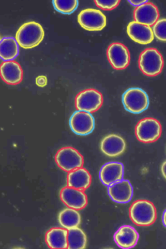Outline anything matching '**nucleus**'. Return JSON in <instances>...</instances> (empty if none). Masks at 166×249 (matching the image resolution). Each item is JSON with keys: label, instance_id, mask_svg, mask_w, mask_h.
I'll use <instances>...</instances> for the list:
<instances>
[{"label": "nucleus", "instance_id": "f257e3e1", "mask_svg": "<svg viewBox=\"0 0 166 249\" xmlns=\"http://www.w3.org/2000/svg\"><path fill=\"white\" fill-rule=\"evenodd\" d=\"M45 36L42 25L31 21L23 24L15 34V40L18 45L25 49H31L37 46L43 40Z\"/></svg>", "mask_w": 166, "mask_h": 249}, {"label": "nucleus", "instance_id": "f03ea898", "mask_svg": "<svg viewBox=\"0 0 166 249\" xmlns=\"http://www.w3.org/2000/svg\"><path fill=\"white\" fill-rule=\"evenodd\" d=\"M129 216L135 225L138 226H149L153 224L157 218L156 209L151 201L139 199L131 205Z\"/></svg>", "mask_w": 166, "mask_h": 249}, {"label": "nucleus", "instance_id": "7ed1b4c3", "mask_svg": "<svg viewBox=\"0 0 166 249\" xmlns=\"http://www.w3.org/2000/svg\"><path fill=\"white\" fill-rule=\"evenodd\" d=\"M164 64L163 56L155 48H146L140 54L139 68L146 76L153 77L159 74L162 72Z\"/></svg>", "mask_w": 166, "mask_h": 249}, {"label": "nucleus", "instance_id": "20e7f679", "mask_svg": "<svg viewBox=\"0 0 166 249\" xmlns=\"http://www.w3.org/2000/svg\"><path fill=\"white\" fill-rule=\"evenodd\" d=\"M122 102L125 109L134 114H138L147 109L149 99L147 93L139 88L127 89L122 96Z\"/></svg>", "mask_w": 166, "mask_h": 249}, {"label": "nucleus", "instance_id": "39448f33", "mask_svg": "<svg viewBox=\"0 0 166 249\" xmlns=\"http://www.w3.org/2000/svg\"><path fill=\"white\" fill-rule=\"evenodd\" d=\"M161 133V124L154 118L146 117L140 120L135 127L137 139L143 143L155 142L160 137Z\"/></svg>", "mask_w": 166, "mask_h": 249}, {"label": "nucleus", "instance_id": "423d86ee", "mask_svg": "<svg viewBox=\"0 0 166 249\" xmlns=\"http://www.w3.org/2000/svg\"><path fill=\"white\" fill-rule=\"evenodd\" d=\"M55 160L57 165L66 172L82 167L84 164L83 156L71 146L60 149L55 156Z\"/></svg>", "mask_w": 166, "mask_h": 249}, {"label": "nucleus", "instance_id": "0eeeda50", "mask_svg": "<svg viewBox=\"0 0 166 249\" xmlns=\"http://www.w3.org/2000/svg\"><path fill=\"white\" fill-rule=\"evenodd\" d=\"M103 103L102 94L92 88L79 92L75 100V107L77 110L91 113L97 111L102 107Z\"/></svg>", "mask_w": 166, "mask_h": 249}, {"label": "nucleus", "instance_id": "6e6552de", "mask_svg": "<svg viewBox=\"0 0 166 249\" xmlns=\"http://www.w3.org/2000/svg\"><path fill=\"white\" fill-rule=\"evenodd\" d=\"M77 21L83 29L89 31H99L106 24V16L99 10L87 8L80 12Z\"/></svg>", "mask_w": 166, "mask_h": 249}, {"label": "nucleus", "instance_id": "1a4fd4ad", "mask_svg": "<svg viewBox=\"0 0 166 249\" xmlns=\"http://www.w3.org/2000/svg\"><path fill=\"white\" fill-rule=\"evenodd\" d=\"M106 55L109 63L115 70H123L130 63L129 51L127 47L121 43H111L107 49Z\"/></svg>", "mask_w": 166, "mask_h": 249}, {"label": "nucleus", "instance_id": "9d476101", "mask_svg": "<svg viewBox=\"0 0 166 249\" xmlns=\"http://www.w3.org/2000/svg\"><path fill=\"white\" fill-rule=\"evenodd\" d=\"M70 127L78 135L85 136L91 133L95 126V120L91 113L77 110L71 116Z\"/></svg>", "mask_w": 166, "mask_h": 249}, {"label": "nucleus", "instance_id": "9b49d317", "mask_svg": "<svg viewBox=\"0 0 166 249\" xmlns=\"http://www.w3.org/2000/svg\"><path fill=\"white\" fill-rule=\"evenodd\" d=\"M60 197L67 207L77 211L85 208L88 204V197L84 191L68 186L61 189Z\"/></svg>", "mask_w": 166, "mask_h": 249}, {"label": "nucleus", "instance_id": "f8f14e48", "mask_svg": "<svg viewBox=\"0 0 166 249\" xmlns=\"http://www.w3.org/2000/svg\"><path fill=\"white\" fill-rule=\"evenodd\" d=\"M108 194L111 199L118 203L129 202L133 195V187L128 180L121 179L108 186Z\"/></svg>", "mask_w": 166, "mask_h": 249}, {"label": "nucleus", "instance_id": "ddd939ff", "mask_svg": "<svg viewBox=\"0 0 166 249\" xmlns=\"http://www.w3.org/2000/svg\"><path fill=\"white\" fill-rule=\"evenodd\" d=\"M0 76L6 84L16 85L22 81L23 71L17 62L13 60L4 61L0 65Z\"/></svg>", "mask_w": 166, "mask_h": 249}, {"label": "nucleus", "instance_id": "4468645a", "mask_svg": "<svg viewBox=\"0 0 166 249\" xmlns=\"http://www.w3.org/2000/svg\"><path fill=\"white\" fill-rule=\"evenodd\" d=\"M127 33L135 42L143 45L151 43L154 39V35L151 26L133 21L127 27Z\"/></svg>", "mask_w": 166, "mask_h": 249}, {"label": "nucleus", "instance_id": "2eb2a0df", "mask_svg": "<svg viewBox=\"0 0 166 249\" xmlns=\"http://www.w3.org/2000/svg\"><path fill=\"white\" fill-rule=\"evenodd\" d=\"M133 17L135 21L151 26L159 18V10L153 3L146 2L136 6Z\"/></svg>", "mask_w": 166, "mask_h": 249}, {"label": "nucleus", "instance_id": "dca6fc26", "mask_svg": "<svg viewBox=\"0 0 166 249\" xmlns=\"http://www.w3.org/2000/svg\"><path fill=\"white\" fill-rule=\"evenodd\" d=\"M117 245L123 249L134 248L137 244L139 234L136 230L130 225H123L115 232L113 236Z\"/></svg>", "mask_w": 166, "mask_h": 249}, {"label": "nucleus", "instance_id": "f3484780", "mask_svg": "<svg viewBox=\"0 0 166 249\" xmlns=\"http://www.w3.org/2000/svg\"><path fill=\"white\" fill-rule=\"evenodd\" d=\"M126 148L124 140L120 136L111 134L105 137L101 142L100 149L106 155L116 157L122 154Z\"/></svg>", "mask_w": 166, "mask_h": 249}, {"label": "nucleus", "instance_id": "a211bd4d", "mask_svg": "<svg viewBox=\"0 0 166 249\" xmlns=\"http://www.w3.org/2000/svg\"><path fill=\"white\" fill-rule=\"evenodd\" d=\"M124 174L123 164L119 162H107L102 166L99 172V178L106 186L122 179Z\"/></svg>", "mask_w": 166, "mask_h": 249}, {"label": "nucleus", "instance_id": "6ab92c4d", "mask_svg": "<svg viewBox=\"0 0 166 249\" xmlns=\"http://www.w3.org/2000/svg\"><path fill=\"white\" fill-rule=\"evenodd\" d=\"M91 176L89 172L83 167L68 172L67 186L85 191L91 185Z\"/></svg>", "mask_w": 166, "mask_h": 249}, {"label": "nucleus", "instance_id": "aec40b11", "mask_svg": "<svg viewBox=\"0 0 166 249\" xmlns=\"http://www.w3.org/2000/svg\"><path fill=\"white\" fill-rule=\"evenodd\" d=\"M68 230L62 227H53L45 233V241L50 249H67Z\"/></svg>", "mask_w": 166, "mask_h": 249}, {"label": "nucleus", "instance_id": "412c9836", "mask_svg": "<svg viewBox=\"0 0 166 249\" xmlns=\"http://www.w3.org/2000/svg\"><path fill=\"white\" fill-rule=\"evenodd\" d=\"M58 221L62 228L68 230L78 227L81 223V218L77 210L68 207L60 212Z\"/></svg>", "mask_w": 166, "mask_h": 249}, {"label": "nucleus", "instance_id": "4be33fe9", "mask_svg": "<svg viewBox=\"0 0 166 249\" xmlns=\"http://www.w3.org/2000/svg\"><path fill=\"white\" fill-rule=\"evenodd\" d=\"M19 54V47L13 37H5L0 41V58L3 61L13 60Z\"/></svg>", "mask_w": 166, "mask_h": 249}, {"label": "nucleus", "instance_id": "5701e85b", "mask_svg": "<svg viewBox=\"0 0 166 249\" xmlns=\"http://www.w3.org/2000/svg\"><path fill=\"white\" fill-rule=\"evenodd\" d=\"M87 242V236L81 229L78 227L68 230L67 249H85Z\"/></svg>", "mask_w": 166, "mask_h": 249}, {"label": "nucleus", "instance_id": "b1692460", "mask_svg": "<svg viewBox=\"0 0 166 249\" xmlns=\"http://www.w3.org/2000/svg\"><path fill=\"white\" fill-rule=\"evenodd\" d=\"M54 9L59 13L69 15L75 12L78 5V0H52Z\"/></svg>", "mask_w": 166, "mask_h": 249}, {"label": "nucleus", "instance_id": "393cba45", "mask_svg": "<svg viewBox=\"0 0 166 249\" xmlns=\"http://www.w3.org/2000/svg\"><path fill=\"white\" fill-rule=\"evenodd\" d=\"M166 18L158 19L153 25L152 32L155 37L161 41L165 42L166 37Z\"/></svg>", "mask_w": 166, "mask_h": 249}, {"label": "nucleus", "instance_id": "a878e982", "mask_svg": "<svg viewBox=\"0 0 166 249\" xmlns=\"http://www.w3.org/2000/svg\"><path fill=\"white\" fill-rule=\"evenodd\" d=\"M121 0H94L96 5L100 9L110 11L116 8L119 4Z\"/></svg>", "mask_w": 166, "mask_h": 249}, {"label": "nucleus", "instance_id": "bb28decb", "mask_svg": "<svg viewBox=\"0 0 166 249\" xmlns=\"http://www.w3.org/2000/svg\"><path fill=\"white\" fill-rule=\"evenodd\" d=\"M35 83L38 87H44L47 84V78L45 75H39L35 79Z\"/></svg>", "mask_w": 166, "mask_h": 249}, {"label": "nucleus", "instance_id": "cd10ccee", "mask_svg": "<svg viewBox=\"0 0 166 249\" xmlns=\"http://www.w3.org/2000/svg\"><path fill=\"white\" fill-rule=\"evenodd\" d=\"M128 2L133 6H137L142 4H143L146 2H148V0H127Z\"/></svg>", "mask_w": 166, "mask_h": 249}, {"label": "nucleus", "instance_id": "c85d7f7f", "mask_svg": "<svg viewBox=\"0 0 166 249\" xmlns=\"http://www.w3.org/2000/svg\"><path fill=\"white\" fill-rule=\"evenodd\" d=\"M162 175L166 178V161H164L161 166V168Z\"/></svg>", "mask_w": 166, "mask_h": 249}, {"label": "nucleus", "instance_id": "c756f323", "mask_svg": "<svg viewBox=\"0 0 166 249\" xmlns=\"http://www.w3.org/2000/svg\"><path fill=\"white\" fill-rule=\"evenodd\" d=\"M166 210L164 211L163 215H162V222L165 227H166Z\"/></svg>", "mask_w": 166, "mask_h": 249}, {"label": "nucleus", "instance_id": "7c9ffc66", "mask_svg": "<svg viewBox=\"0 0 166 249\" xmlns=\"http://www.w3.org/2000/svg\"><path fill=\"white\" fill-rule=\"evenodd\" d=\"M1 36H0V41H1Z\"/></svg>", "mask_w": 166, "mask_h": 249}]
</instances>
